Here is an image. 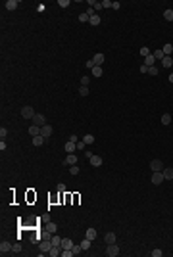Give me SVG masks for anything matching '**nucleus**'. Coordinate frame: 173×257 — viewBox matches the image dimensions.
Instances as JSON below:
<instances>
[{
    "instance_id": "1",
    "label": "nucleus",
    "mask_w": 173,
    "mask_h": 257,
    "mask_svg": "<svg viewBox=\"0 0 173 257\" xmlns=\"http://www.w3.org/2000/svg\"><path fill=\"white\" fill-rule=\"evenodd\" d=\"M50 248H52V242H50V240H46V238H42V240L38 242V250L42 251L44 255H48V251H50Z\"/></svg>"
},
{
    "instance_id": "2",
    "label": "nucleus",
    "mask_w": 173,
    "mask_h": 257,
    "mask_svg": "<svg viewBox=\"0 0 173 257\" xmlns=\"http://www.w3.org/2000/svg\"><path fill=\"white\" fill-rule=\"evenodd\" d=\"M106 255H108V257L119 255V246H117V244H108V248H106Z\"/></svg>"
},
{
    "instance_id": "3",
    "label": "nucleus",
    "mask_w": 173,
    "mask_h": 257,
    "mask_svg": "<svg viewBox=\"0 0 173 257\" xmlns=\"http://www.w3.org/2000/svg\"><path fill=\"white\" fill-rule=\"evenodd\" d=\"M21 115L25 117V119H33V117H35V109H33L31 106H23V108H21Z\"/></svg>"
},
{
    "instance_id": "4",
    "label": "nucleus",
    "mask_w": 173,
    "mask_h": 257,
    "mask_svg": "<svg viewBox=\"0 0 173 257\" xmlns=\"http://www.w3.org/2000/svg\"><path fill=\"white\" fill-rule=\"evenodd\" d=\"M33 125L44 127V125H46V117L42 115V113H35V117H33Z\"/></svg>"
},
{
    "instance_id": "5",
    "label": "nucleus",
    "mask_w": 173,
    "mask_h": 257,
    "mask_svg": "<svg viewBox=\"0 0 173 257\" xmlns=\"http://www.w3.org/2000/svg\"><path fill=\"white\" fill-rule=\"evenodd\" d=\"M150 169H152L154 173H156V171H164V163H162V159H152L150 161Z\"/></svg>"
},
{
    "instance_id": "6",
    "label": "nucleus",
    "mask_w": 173,
    "mask_h": 257,
    "mask_svg": "<svg viewBox=\"0 0 173 257\" xmlns=\"http://www.w3.org/2000/svg\"><path fill=\"white\" fill-rule=\"evenodd\" d=\"M104 60H106V56H104L102 52H96L94 56H92V62H94V65H98V67L104 64Z\"/></svg>"
},
{
    "instance_id": "7",
    "label": "nucleus",
    "mask_w": 173,
    "mask_h": 257,
    "mask_svg": "<svg viewBox=\"0 0 173 257\" xmlns=\"http://www.w3.org/2000/svg\"><path fill=\"white\" fill-rule=\"evenodd\" d=\"M164 175H162V171H156V173L152 175V184H156V186H158V184H162V182H164Z\"/></svg>"
},
{
    "instance_id": "8",
    "label": "nucleus",
    "mask_w": 173,
    "mask_h": 257,
    "mask_svg": "<svg viewBox=\"0 0 173 257\" xmlns=\"http://www.w3.org/2000/svg\"><path fill=\"white\" fill-rule=\"evenodd\" d=\"M0 253H2V255L12 253V244H10V242H2V244H0Z\"/></svg>"
},
{
    "instance_id": "9",
    "label": "nucleus",
    "mask_w": 173,
    "mask_h": 257,
    "mask_svg": "<svg viewBox=\"0 0 173 257\" xmlns=\"http://www.w3.org/2000/svg\"><path fill=\"white\" fill-rule=\"evenodd\" d=\"M64 165H77V155L75 154H67V157L64 159Z\"/></svg>"
},
{
    "instance_id": "10",
    "label": "nucleus",
    "mask_w": 173,
    "mask_h": 257,
    "mask_svg": "<svg viewBox=\"0 0 173 257\" xmlns=\"http://www.w3.org/2000/svg\"><path fill=\"white\" fill-rule=\"evenodd\" d=\"M48 255L50 257H58V255H62V246H52L50 251H48Z\"/></svg>"
},
{
    "instance_id": "11",
    "label": "nucleus",
    "mask_w": 173,
    "mask_h": 257,
    "mask_svg": "<svg viewBox=\"0 0 173 257\" xmlns=\"http://www.w3.org/2000/svg\"><path fill=\"white\" fill-rule=\"evenodd\" d=\"M162 175H164V179L166 180H173V167H164Z\"/></svg>"
},
{
    "instance_id": "12",
    "label": "nucleus",
    "mask_w": 173,
    "mask_h": 257,
    "mask_svg": "<svg viewBox=\"0 0 173 257\" xmlns=\"http://www.w3.org/2000/svg\"><path fill=\"white\" fill-rule=\"evenodd\" d=\"M52 135V127L46 123L44 127H40V136H44V138H48V136Z\"/></svg>"
},
{
    "instance_id": "13",
    "label": "nucleus",
    "mask_w": 173,
    "mask_h": 257,
    "mask_svg": "<svg viewBox=\"0 0 173 257\" xmlns=\"http://www.w3.org/2000/svg\"><path fill=\"white\" fill-rule=\"evenodd\" d=\"M89 161H90L92 167H100V165H102V157H100V155H92Z\"/></svg>"
},
{
    "instance_id": "14",
    "label": "nucleus",
    "mask_w": 173,
    "mask_h": 257,
    "mask_svg": "<svg viewBox=\"0 0 173 257\" xmlns=\"http://www.w3.org/2000/svg\"><path fill=\"white\" fill-rule=\"evenodd\" d=\"M4 6H6V10H10V12H13V10H15V8L19 6L18 4V0H8L6 4H4Z\"/></svg>"
},
{
    "instance_id": "15",
    "label": "nucleus",
    "mask_w": 173,
    "mask_h": 257,
    "mask_svg": "<svg viewBox=\"0 0 173 257\" xmlns=\"http://www.w3.org/2000/svg\"><path fill=\"white\" fill-rule=\"evenodd\" d=\"M77 150V142H67V144H65V152H67V154H73V152H75Z\"/></svg>"
},
{
    "instance_id": "16",
    "label": "nucleus",
    "mask_w": 173,
    "mask_h": 257,
    "mask_svg": "<svg viewBox=\"0 0 173 257\" xmlns=\"http://www.w3.org/2000/svg\"><path fill=\"white\" fill-rule=\"evenodd\" d=\"M29 135L31 136H38L40 135V127H38V125H31V127H29Z\"/></svg>"
},
{
    "instance_id": "17",
    "label": "nucleus",
    "mask_w": 173,
    "mask_h": 257,
    "mask_svg": "<svg viewBox=\"0 0 173 257\" xmlns=\"http://www.w3.org/2000/svg\"><path fill=\"white\" fill-rule=\"evenodd\" d=\"M85 238H89V240H96V228H87Z\"/></svg>"
},
{
    "instance_id": "18",
    "label": "nucleus",
    "mask_w": 173,
    "mask_h": 257,
    "mask_svg": "<svg viewBox=\"0 0 173 257\" xmlns=\"http://www.w3.org/2000/svg\"><path fill=\"white\" fill-rule=\"evenodd\" d=\"M104 242H106V244H115V234L114 232H108V234L104 236Z\"/></svg>"
},
{
    "instance_id": "19",
    "label": "nucleus",
    "mask_w": 173,
    "mask_h": 257,
    "mask_svg": "<svg viewBox=\"0 0 173 257\" xmlns=\"http://www.w3.org/2000/svg\"><path fill=\"white\" fill-rule=\"evenodd\" d=\"M73 248V242H71L69 238H64L62 240V250H71Z\"/></svg>"
},
{
    "instance_id": "20",
    "label": "nucleus",
    "mask_w": 173,
    "mask_h": 257,
    "mask_svg": "<svg viewBox=\"0 0 173 257\" xmlns=\"http://www.w3.org/2000/svg\"><path fill=\"white\" fill-rule=\"evenodd\" d=\"M44 140H46V138H44V136H40V135H38V136H33V144H35V146H42V144H44Z\"/></svg>"
},
{
    "instance_id": "21",
    "label": "nucleus",
    "mask_w": 173,
    "mask_h": 257,
    "mask_svg": "<svg viewBox=\"0 0 173 257\" xmlns=\"http://www.w3.org/2000/svg\"><path fill=\"white\" fill-rule=\"evenodd\" d=\"M162 65H164V67H173V60H171V56H166V58L162 60Z\"/></svg>"
},
{
    "instance_id": "22",
    "label": "nucleus",
    "mask_w": 173,
    "mask_h": 257,
    "mask_svg": "<svg viewBox=\"0 0 173 257\" xmlns=\"http://www.w3.org/2000/svg\"><path fill=\"white\" fill-rule=\"evenodd\" d=\"M154 64H156V58H154L152 54H150V56H146V58H144V65H148V67H152Z\"/></svg>"
},
{
    "instance_id": "23",
    "label": "nucleus",
    "mask_w": 173,
    "mask_h": 257,
    "mask_svg": "<svg viewBox=\"0 0 173 257\" xmlns=\"http://www.w3.org/2000/svg\"><path fill=\"white\" fill-rule=\"evenodd\" d=\"M90 71H92V75H94V77H102V73H104L102 67H98V65H94V67H92Z\"/></svg>"
},
{
    "instance_id": "24",
    "label": "nucleus",
    "mask_w": 173,
    "mask_h": 257,
    "mask_svg": "<svg viewBox=\"0 0 173 257\" xmlns=\"http://www.w3.org/2000/svg\"><path fill=\"white\" fill-rule=\"evenodd\" d=\"M90 244H92V240H89V238H83V240H81V248H83V250H89Z\"/></svg>"
},
{
    "instance_id": "25",
    "label": "nucleus",
    "mask_w": 173,
    "mask_h": 257,
    "mask_svg": "<svg viewBox=\"0 0 173 257\" xmlns=\"http://www.w3.org/2000/svg\"><path fill=\"white\" fill-rule=\"evenodd\" d=\"M152 56H154L156 60H160V62H162L164 58H166V54H164V50H156V52H152Z\"/></svg>"
},
{
    "instance_id": "26",
    "label": "nucleus",
    "mask_w": 173,
    "mask_h": 257,
    "mask_svg": "<svg viewBox=\"0 0 173 257\" xmlns=\"http://www.w3.org/2000/svg\"><path fill=\"white\" fill-rule=\"evenodd\" d=\"M164 19L166 21H173V10H166V12H164Z\"/></svg>"
},
{
    "instance_id": "27",
    "label": "nucleus",
    "mask_w": 173,
    "mask_h": 257,
    "mask_svg": "<svg viewBox=\"0 0 173 257\" xmlns=\"http://www.w3.org/2000/svg\"><path fill=\"white\" fill-rule=\"evenodd\" d=\"M169 123H171V115H169V113H164V115H162V125H169Z\"/></svg>"
},
{
    "instance_id": "28",
    "label": "nucleus",
    "mask_w": 173,
    "mask_h": 257,
    "mask_svg": "<svg viewBox=\"0 0 173 257\" xmlns=\"http://www.w3.org/2000/svg\"><path fill=\"white\" fill-rule=\"evenodd\" d=\"M71 251H73V255H79V253L83 251V248H81V244H73V248H71Z\"/></svg>"
},
{
    "instance_id": "29",
    "label": "nucleus",
    "mask_w": 173,
    "mask_h": 257,
    "mask_svg": "<svg viewBox=\"0 0 173 257\" xmlns=\"http://www.w3.org/2000/svg\"><path fill=\"white\" fill-rule=\"evenodd\" d=\"M46 230H48V234H54V232L58 230V226L54 225V223H48V225H46Z\"/></svg>"
},
{
    "instance_id": "30",
    "label": "nucleus",
    "mask_w": 173,
    "mask_h": 257,
    "mask_svg": "<svg viewBox=\"0 0 173 257\" xmlns=\"http://www.w3.org/2000/svg\"><path fill=\"white\" fill-rule=\"evenodd\" d=\"M162 50H164V54H166V56H169V54H171V52H173V44H169V42H167V44L164 46Z\"/></svg>"
},
{
    "instance_id": "31",
    "label": "nucleus",
    "mask_w": 173,
    "mask_h": 257,
    "mask_svg": "<svg viewBox=\"0 0 173 257\" xmlns=\"http://www.w3.org/2000/svg\"><path fill=\"white\" fill-rule=\"evenodd\" d=\"M90 25H100V17H98V13H96V15H92V17H90V21H89Z\"/></svg>"
},
{
    "instance_id": "32",
    "label": "nucleus",
    "mask_w": 173,
    "mask_h": 257,
    "mask_svg": "<svg viewBox=\"0 0 173 257\" xmlns=\"http://www.w3.org/2000/svg\"><path fill=\"white\" fill-rule=\"evenodd\" d=\"M83 142H85V144H92V142H94V136H92V135H85L83 136Z\"/></svg>"
},
{
    "instance_id": "33",
    "label": "nucleus",
    "mask_w": 173,
    "mask_h": 257,
    "mask_svg": "<svg viewBox=\"0 0 173 257\" xmlns=\"http://www.w3.org/2000/svg\"><path fill=\"white\" fill-rule=\"evenodd\" d=\"M150 54H152L150 48H146V46H142V48H141V56H142V58H146V56H150Z\"/></svg>"
},
{
    "instance_id": "34",
    "label": "nucleus",
    "mask_w": 173,
    "mask_h": 257,
    "mask_svg": "<svg viewBox=\"0 0 173 257\" xmlns=\"http://www.w3.org/2000/svg\"><path fill=\"white\" fill-rule=\"evenodd\" d=\"M50 242H52V246H62V238L52 236V238H50Z\"/></svg>"
},
{
    "instance_id": "35",
    "label": "nucleus",
    "mask_w": 173,
    "mask_h": 257,
    "mask_svg": "<svg viewBox=\"0 0 173 257\" xmlns=\"http://www.w3.org/2000/svg\"><path fill=\"white\" fill-rule=\"evenodd\" d=\"M89 4H90V6H92V8H94L96 12H98V10H102V2H92V0H90Z\"/></svg>"
},
{
    "instance_id": "36",
    "label": "nucleus",
    "mask_w": 173,
    "mask_h": 257,
    "mask_svg": "<svg viewBox=\"0 0 173 257\" xmlns=\"http://www.w3.org/2000/svg\"><path fill=\"white\" fill-rule=\"evenodd\" d=\"M79 21H81V23H87V21H90V17H89V15H87V13H81V15H79Z\"/></svg>"
},
{
    "instance_id": "37",
    "label": "nucleus",
    "mask_w": 173,
    "mask_h": 257,
    "mask_svg": "<svg viewBox=\"0 0 173 257\" xmlns=\"http://www.w3.org/2000/svg\"><path fill=\"white\" fill-rule=\"evenodd\" d=\"M85 13H87L89 17H92V15H96V10H94V8H92V6H89V8H87V12H85Z\"/></svg>"
},
{
    "instance_id": "38",
    "label": "nucleus",
    "mask_w": 173,
    "mask_h": 257,
    "mask_svg": "<svg viewBox=\"0 0 173 257\" xmlns=\"http://www.w3.org/2000/svg\"><path fill=\"white\" fill-rule=\"evenodd\" d=\"M79 94H81V96H89V86H81V88H79Z\"/></svg>"
},
{
    "instance_id": "39",
    "label": "nucleus",
    "mask_w": 173,
    "mask_h": 257,
    "mask_svg": "<svg viewBox=\"0 0 173 257\" xmlns=\"http://www.w3.org/2000/svg\"><path fill=\"white\" fill-rule=\"evenodd\" d=\"M148 75H152V77H156V75H158V67H148Z\"/></svg>"
},
{
    "instance_id": "40",
    "label": "nucleus",
    "mask_w": 173,
    "mask_h": 257,
    "mask_svg": "<svg viewBox=\"0 0 173 257\" xmlns=\"http://www.w3.org/2000/svg\"><path fill=\"white\" fill-rule=\"evenodd\" d=\"M90 77H81V86H89Z\"/></svg>"
},
{
    "instance_id": "41",
    "label": "nucleus",
    "mask_w": 173,
    "mask_h": 257,
    "mask_svg": "<svg viewBox=\"0 0 173 257\" xmlns=\"http://www.w3.org/2000/svg\"><path fill=\"white\" fill-rule=\"evenodd\" d=\"M21 251V244H13L12 246V253H19Z\"/></svg>"
},
{
    "instance_id": "42",
    "label": "nucleus",
    "mask_w": 173,
    "mask_h": 257,
    "mask_svg": "<svg viewBox=\"0 0 173 257\" xmlns=\"http://www.w3.org/2000/svg\"><path fill=\"white\" fill-rule=\"evenodd\" d=\"M69 175H79V167H77V165H71L69 167Z\"/></svg>"
},
{
    "instance_id": "43",
    "label": "nucleus",
    "mask_w": 173,
    "mask_h": 257,
    "mask_svg": "<svg viewBox=\"0 0 173 257\" xmlns=\"http://www.w3.org/2000/svg\"><path fill=\"white\" fill-rule=\"evenodd\" d=\"M162 253H164L162 250H154V251H150V255H152V257H162Z\"/></svg>"
},
{
    "instance_id": "44",
    "label": "nucleus",
    "mask_w": 173,
    "mask_h": 257,
    "mask_svg": "<svg viewBox=\"0 0 173 257\" xmlns=\"http://www.w3.org/2000/svg\"><path fill=\"white\" fill-rule=\"evenodd\" d=\"M102 8H112V2L110 0H102Z\"/></svg>"
},
{
    "instance_id": "45",
    "label": "nucleus",
    "mask_w": 173,
    "mask_h": 257,
    "mask_svg": "<svg viewBox=\"0 0 173 257\" xmlns=\"http://www.w3.org/2000/svg\"><path fill=\"white\" fill-rule=\"evenodd\" d=\"M58 4H60V6H62V8H67V6H69V2H67V0H60Z\"/></svg>"
},
{
    "instance_id": "46",
    "label": "nucleus",
    "mask_w": 173,
    "mask_h": 257,
    "mask_svg": "<svg viewBox=\"0 0 173 257\" xmlns=\"http://www.w3.org/2000/svg\"><path fill=\"white\" fill-rule=\"evenodd\" d=\"M6 135H8V128L2 127V128H0V136H2V140H4V136H6Z\"/></svg>"
},
{
    "instance_id": "47",
    "label": "nucleus",
    "mask_w": 173,
    "mask_h": 257,
    "mask_svg": "<svg viewBox=\"0 0 173 257\" xmlns=\"http://www.w3.org/2000/svg\"><path fill=\"white\" fill-rule=\"evenodd\" d=\"M85 146H87V144H85L83 140H79V142H77V150H83Z\"/></svg>"
},
{
    "instance_id": "48",
    "label": "nucleus",
    "mask_w": 173,
    "mask_h": 257,
    "mask_svg": "<svg viewBox=\"0 0 173 257\" xmlns=\"http://www.w3.org/2000/svg\"><path fill=\"white\" fill-rule=\"evenodd\" d=\"M112 8H114V10H119V8H121V4L115 0V2H112Z\"/></svg>"
},
{
    "instance_id": "49",
    "label": "nucleus",
    "mask_w": 173,
    "mask_h": 257,
    "mask_svg": "<svg viewBox=\"0 0 173 257\" xmlns=\"http://www.w3.org/2000/svg\"><path fill=\"white\" fill-rule=\"evenodd\" d=\"M85 67H89V69H92V67H94V62H92V60H89V62L85 64Z\"/></svg>"
},
{
    "instance_id": "50",
    "label": "nucleus",
    "mask_w": 173,
    "mask_h": 257,
    "mask_svg": "<svg viewBox=\"0 0 173 257\" xmlns=\"http://www.w3.org/2000/svg\"><path fill=\"white\" fill-rule=\"evenodd\" d=\"M141 73H142V75L148 73V65H141Z\"/></svg>"
},
{
    "instance_id": "51",
    "label": "nucleus",
    "mask_w": 173,
    "mask_h": 257,
    "mask_svg": "<svg viewBox=\"0 0 173 257\" xmlns=\"http://www.w3.org/2000/svg\"><path fill=\"white\" fill-rule=\"evenodd\" d=\"M69 140H71V142H79V136H77V135H71Z\"/></svg>"
},
{
    "instance_id": "52",
    "label": "nucleus",
    "mask_w": 173,
    "mask_h": 257,
    "mask_svg": "<svg viewBox=\"0 0 173 257\" xmlns=\"http://www.w3.org/2000/svg\"><path fill=\"white\" fill-rule=\"evenodd\" d=\"M58 190H60V192H65V186H64V184H62V182L58 184Z\"/></svg>"
},
{
    "instance_id": "53",
    "label": "nucleus",
    "mask_w": 173,
    "mask_h": 257,
    "mask_svg": "<svg viewBox=\"0 0 173 257\" xmlns=\"http://www.w3.org/2000/svg\"><path fill=\"white\" fill-rule=\"evenodd\" d=\"M169 83H173V73H171V75H169Z\"/></svg>"
}]
</instances>
